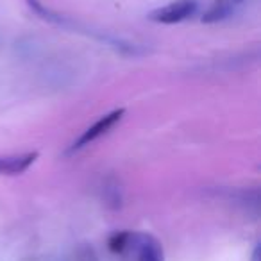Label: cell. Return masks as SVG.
<instances>
[{
  "instance_id": "cell-1",
  "label": "cell",
  "mask_w": 261,
  "mask_h": 261,
  "mask_svg": "<svg viewBox=\"0 0 261 261\" xmlns=\"http://www.w3.org/2000/svg\"><path fill=\"white\" fill-rule=\"evenodd\" d=\"M197 11V2L195 0H177L172 4L160 8L149 15L152 22L158 23H179L182 20L190 18L193 13Z\"/></svg>"
},
{
  "instance_id": "cell-2",
  "label": "cell",
  "mask_w": 261,
  "mask_h": 261,
  "mask_svg": "<svg viewBox=\"0 0 261 261\" xmlns=\"http://www.w3.org/2000/svg\"><path fill=\"white\" fill-rule=\"evenodd\" d=\"M123 109H115V111H111L109 115H106V116H102V118H98L97 122L93 123L91 127H88L86 130H84L83 135H81V138L77 140L75 143H73V147L72 149L73 150H77V149H83V147H86V145H90L91 142H95L97 138H100L102 135H106L109 129H113V127L116 125V123L122 120V116H123Z\"/></svg>"
},
{
  "instance_id": "cell-3",
  "label": "cell",
  "mask_w": 261,
  "mask_h": 261,
  "mask_svg": "<svg viewBox=\"0 0 261 261\" xmlns=\"http://www.w3.org/2000/svg\"><path fill=\"white\" fill-rule=\"evenodd\" d=\"M38 152L29 154H20V156H9V158H0V174L16 175L25 172L31 165L36 161Z\"/></svg>"
},
{
  "instance_id": "cell-4",
  "label": "cell",
  "mask_w": 261,
  "mask_h": 261,
  "mask_svg": "<svg viewBox=\"0 0 261 261\" xmlns=\"http://www.w3.org/2000/svg\"><path fill=\"white\" fill-rule=\"evenodd\" d=\"M138 245V261H165L161 245L150 236H136Z\"/></svg>"
},
{
  "instance_id": "cell-5",
  "label": "cell",
  "mask_w": 261,
  "mask_h": 261,
  "mask_svg": "<svg viewBox=\"0 0 261 261\" xmlns=\"http://www.w3.org/2000/svg\"><path fill=\"white\" fill-rule=\"evenodd\" d=\"M229 2H231V0H220V2H217V4L202 16V22H217V20L225 18V16L231 13V4H229Z\"/></svg>"
},
{
  "instance_id": "cell-6",
  "label": "cell",
  "mask_w": 261,
  "mask_h": 261,
  "mask_svg": "<svg viewBox=\"0 0 261 261\" xmlns=\"http://www.w3.org/2000/svg\"><path fill=\"white\" fill-rule=\"evenodd\" d=\"M133 240H135V234H130V232H115L109 238V249L113 252H123L130 245Z\"/></svg>"
},
{
  "instance_id": "cell-7",
  "label": "cell",
  "mask_w": 261,
  "mask_h": 261,
  "mask_svg": "<svg viewBox=\"0 0 261 261\" xmlns=\"http://www.w3.org/2000/svg\"><path fill=\"white\" fill-rule=\"evenodd\" d=\"M68 261H97V256L88 247H81L72 254V257H68Z\"/></svg>"
},
{
  "instance_id": "cell-8",
  "label": "cell",
  "mask_w": 261,
  "mask_h": 261,
  "mask_svg": "<svg viewBox=\"0 0 261 261\" xmlns=\"http://www.w3.org/2000/svg\"><path fill=\"white\" fill-rule=\"evenodd\" d=\"M252 261H259V247L254 249V254H252Z\"/></svg>"
},
{
  "instance_id": "cell-9",
  "label": "cell",
  "mask_w": 261,
  "mask_h": 261,
  "mask_svg": "<svg viewBox=\"0 0 261 261\" xmlns=\"http://www.w3.org/2000/svg\"><path fill=\"white\" fill-rule=\"evenodd\" d=\"M231 2H232V0H231Z\"/></svg>"
}]
</instances>
